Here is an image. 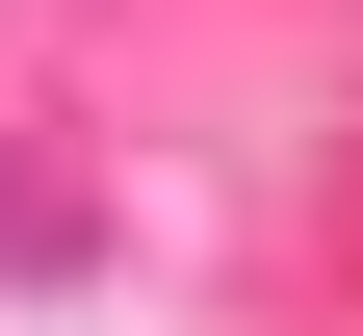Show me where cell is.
Returning <instances> with one entry per match:
<instances>
[{
	"label": "cell",
	"instance_id": "obj_1",
	"mask_svg": "<svg viewBox=\"0 0 363 336\" xmlns=\"http://www.w3.org/2000/svg\"><path fill=\"white\" fill-rule=\"evenodd\" d=\"M78 259H104V233H78L52 181H0V284H78Z\"/></svg>",
	"mask_w": 363,
	"mask_h": 336
}]
</instances>
